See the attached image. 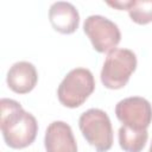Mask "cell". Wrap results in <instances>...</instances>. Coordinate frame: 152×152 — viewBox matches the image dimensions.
Here are the masks:
<instances>
[{
  "mask_svg": "<svg viewBox=\"0 0 152 152\" xmlns=\"http://www.w3.org/2000/svg\"><path fill=\"white\" fill-rule=\"evenodd\" d=\"M0 108V127L6 145L17 150L30 146L38 132L36 118L12 99H1Z\"/></svg>",
  "mask_w": 152,
  "mask_h": 152,
  "instance_id": "obj_1",
  "label": "cell"
},
{
  "mask_svg": "<svg viewBox=\"0 0 152 152\" xmlns=\"http://www.w3.org/2000/svg\"><path fill=\"white\" fill-rule=\"evenodd\" d=\"M78 127L82 135L96 152H107L113 145V127L107 113L99 108H90L81 114Z\"/></svg>",
  "mask_w": 152,
  "mask_h": 152,
  "instance_id": "obj_2",
  "label": "cell"
},
{
  "mask_svg": "<svg viewBox=\"0 0 152 152\" xmlns=\"http://www.w3.org/2000/svg\"><path fill=\"white\" fill-rule=\"evenodd\" d=\"M95 89V80L89 69L76 68L70 70L57 89L59 102L68 108L82 106Z\"/></svg>",
  "mask_w": 152,
  "mask_h": 152,
  "instance_id": "obj_3",
  "label": "cell"
},
{
  "mask_svg": "<svg viewBox=\"0 0 152 152\" xmlns=\"http://www.w3.org/2000/svg\"><path fill=\"white\" fill-rule=\"evenodd\" d=\"M137 69V56L128 49L108 52L101 70V82L108 89H121Z\"/></svg>",
  "mask_w": 152,
  "mask_h": 152,
  "instance_id": "obj_4",
  "label": "cell"
},
{
  "mask_svg": "<svg viewBox=\"0 0 152 152\" xmlns=\"http://www.w3.org/2000/svg\"><path fill=\"white\" fill-rule=\"evenodd\" d=\"M83 31L91 42L93 48L100 53L113 51L121 40L118 25L99 14L89 15L84 20Z\"/></svg>",
  "mask_w": 152,
  "mask_h": 152,
  "instance_id": "obj_5",
  "label": "cell"
},
{
  "mask_svg": "<svg viewBox=\"0 0 152 152\" xmlns=\"http://www.w3.org/2000/svg\"><path fill=\"white\" fill-rule=\"evenodd\" d=\"M115 115L124 126L134 129H147L152 121V106L140 96L126 97L116 103Z\"/></svg>",
  "mask_w": 152,
  "mask_h": 152,
  "instance_id": "obj_6",
  "label": "cell"
},
{
  "mask_svg": "<svg viewBox=\"0 0 152 152\" xmlns=\"http://www.w3.org/2000/svg\"><path fill=\"white\" fill-rule=\"evenodd\" d=\"M46 152H77V144L71 127L64 121L51 122L44 137Z\"/></svg>",
  "mask_w": 152,
  "mask_h": 152,
  "instance_id": "obj_7",
  "label": "cell"
},
{
  "mask_svg": "<svg viewBox=\"0 0 152 152\" xmlns=\"http://www.w3.org/2000/svg\"><path fill=\"white\" fill-rule=\"evenodd\" d=\"M49 20L51 26L59 33L71 34L80 25V14L76 7L66 1H57L50 6Z\"/></svg>",
  "mask_w": 152,
  "mask_h": 152,
  "instance_id": "obj_8",
  "label": "cell"
},
{
  "mask_svg": "<svg viewBox=\"0 0 152 152\" xmlns=\"http://www.w3.org/2000/svg\"><path fill=\"white\" fill-rule=\"evenodd\" d=\"M38 81V74L36 66L26 61L14 63L6 77L7 86L17 94H27L36 87Z\"/></svg>",
  "mask_w": 152,
  "mask_h": 152,
  "instance_id": "obj_9",
  "label": "cell"
},
{
  "mask_svg": "<svg viewBox=\"0 0 152 152\" xmlns=\"http://www.w3.org/2000/svg\"><path fill=\"white\" fill-rule=\"evenodd\" d=\"M147 138V129H134L124 125L119 128V145L125 152H141Z\"/></svg>",
  "mask_w": 152,
  "mask_h": 152,
  "instance_id": "obj_10",
  "label": "cell"
},
{
  "mask_svg": "<svg viewBox=\"0 0 152 152\" xmlns=\"http://www.w3.org/2000/svg\"><path fill=\"white\" fill-rule=\"evenodd\" d=\"M127 11L135 24L146 25L152 21V0H129Z\"/></svg>",
  "mask_w": 152,
  "mask_h": 152,
  "instance_id": "obj_11",
  "label": "cell"
},
{
  "mask_svg": "<svg viewBox=\"0 0 152 152\" xmlns=\"http://www.w3.org/2000/svg\"><path fill=\"white\" fill-rule=\"evenodd\" d=\"M148 152H152V142H151V146H150V150H148Z\"/></svg>",
  "mask_w": 152,
  "mask_h": 152,
  "instance_id": "obj_12",
  "label": "cell"
}]
</instances>
